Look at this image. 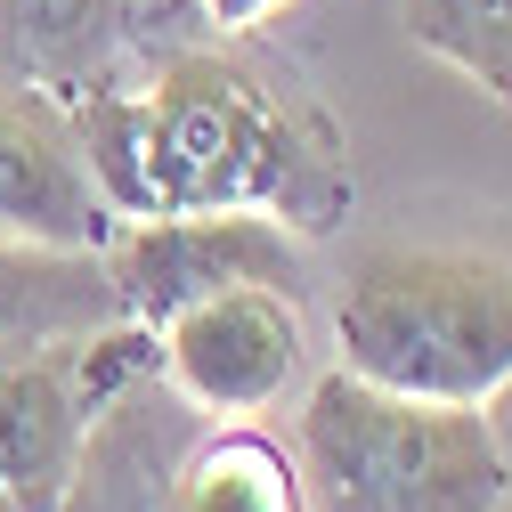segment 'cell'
<instances>
[{"mask_svg":"<svg viewBox=\"0 0 512 512\" xmlns=\"http://www.w3.org/2000/svg\"><path fill=\"white\" fill-rule=\"evenodd\" d=\"M74 131L114 220L269 212L293 236H334L358 212L350 131L252 33L171 49L147 82L106 74L74 90Z\"/></svg>","mask_w":512,"mask_h":512,"instance_id":"cell-1","label":"cell"},{"mask_svg":"<svg viewBox=\"0 0 512 512\" xmlns=\"http://www.w3.org/2000/svg\"><path fill=\"white\" fill-rule=\"evenodd\" d=\"M334 366L488 407L512 382V244H366L334 301Z\"/></svg>","mask_w":512,"mask_h":512,"instance_id":"cell-2","label":"cell"},{"mask_svg":"<svg viewBox=\"0 0 512 512\" xmlns=\"http://www.w3.org/2000/svg\"><path fill=\"white\" fill-rule=\"evenodd\" d=\"M293 464L309 512H504L512 504V456L488 407L407 399L350 366H326L301 391Z\"/></svg>","mask_w":512,"mask_h":512,"instance_id":"cell-3","label":"cell"},{"mask_svg":"<svg viewBox=\"0 0 512 512\" xmlns=\"http://www.w3.org/2000/svg\"><path fill=\"white\" fill-rule=\"evenodd\" d=\"M139 358H155L147 326H106L74 342H41L0 358V512H57L82 472L90 415Z\"/></svg>","mask_w":512,"mask_h":512,"instance_id":"cell-4","label":"cell"},{"mask_svg":"<svg viewBox=\"0 0 512 512\" xmlns=\"http://www.w3.org/2000/svg\"><path fill=\"white\" fill-rule=\"evenodd\" d=\"M114 309L131 326H163L171 309L204 301L220 285H285L309 293V236H293L269 212H155V220H114L98 244Z\"/></svg>","mask_w":512,"mask_h":512,"instance_id":"cell-5","label":"cell"},{"mask_svg":"<svg viewBox=\"0 0 512 512\" xmlns=\"http://www.w3.org/2000/svg\"><path fill=\"white\" fill-rule=\"evenodd\" d=\"M155 366L212 423L269 415L309 366V309L285 285H220L155 326Z\"/></svg>","mask_w":512,"mask_h":512,"instance_id":"cell-6","label":"cell"},{"mask_svg":"<svg viewBox=\"0 0 512 512\" xmlns=\"http://www.w3.org/2000/svg\"><path fill=\"white\" fill-rule=\"evenodd\" d=\"M0 236L98 252L114 236V204L74 131V98L17 66H0Z\"/></svg>","mask_w":512,"mask_h":512,"instance_id":"cell-7","label":"cell"},{"mask_svg":"<svg viewBox=\"0 0 512 512\" xmlns=\"http://www.w3.org/2000/svg\"><path fill=\"white\" fill-rule=\"evenodd\" d=\"M106 326H122V309H114L98 252L0 236V358L41 350V342H74V334H106Z\"/></svg>","mask_w":512,"mask_h":512,"instance_id":"cell-8","label":"cell"},{"mask_svg":"<svg viewBox=\"0 0 512 512\" xmlns=\"http://www.w3.org/2000/svg\"><path fill=\"white\" fill-rule=\"evenodd\" d=\"M122 41H131V0H0V66L66 98L122 74Z\"/></svg>","mask_w":512,"mask_h":512,"instance_id":"cell-9","label":"cell"},{"mask_svg":"<svg viewBox=\"0 0 512 512\" xmlns=\"http://www.w3.org/2000/svg\"><path fill=\"white\" fill-rule=\"evenodd\" d=\"M399 25L423 57L512 114V0H399Z\"/></svg>","mask_w":512,"mask_h":512,"instance_id":"cell-10","label":"cell"},{"mask_svg":"<svg viewBox=\"0 0 512 512\" xmlns=\"http://www.w3.org/2000/svg\"><path fill=\"white\" fill-rule=\"evenodd\" d=\"M277 9H293V0H204V17H212L220 33H261Z\"/></svg>","mask_w":512,"mask_h":512,"instance_id":"cell-11","label":"cell"}]
</instances>
